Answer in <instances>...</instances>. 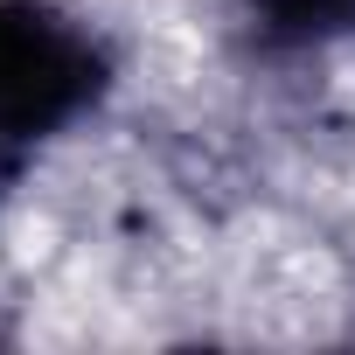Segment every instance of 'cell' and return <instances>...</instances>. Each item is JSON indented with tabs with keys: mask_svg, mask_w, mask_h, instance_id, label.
Wrapping results in <instances>:
<instances>
[{
	"mask_svg": "<svg viewBox=\"0 0 355 355\" xmlns=\"http://www.w3.org/2000/svg\"><path fill=\"white\" fill-rule=\"evenodd\" d=\"M119 91V49L63 0H0V189L91 125Z\"/></svg>",
	"mask_w": 355,
	"mask_h": 355,
	"instance_id": "cell-1",
	"label": "cell"
},
{
	"mask_svg": "<svg viewBox=\"0 0 355 355\" xmlns=\"http://www.w3.org/2000/svg\"><path fill=\"white\" fill-rule=\"evenodd\" d=\"M230 8H237V35L272 63L355 42V0H230Z\"/></svg>",
	"mask_w": 355,
	"mask_h": 355,
	"instance_id": "cell-2",
	"label": "cell"
}]
</instances>
